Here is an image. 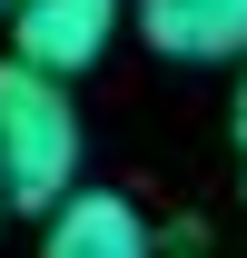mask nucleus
I'll return each mask as SVG.
<instances>
[{
    "label": "nucleus",
    "instance_id": "obj_1",
    "mask_svg": "<svg viewBox=\"0 0 247 258\" xmlns=\"http://www.w3.org/2000/svg\"><path fill=\"white\" fill-rule=\"evenodd\" d=\"M0 179H10V209H40V219L79 189V109L60 70H30L20 50L0 60Z\"/></svg>",
    "mask_w": 247,
    "mask_h": 258
},
{
    "label": "nucleus",
    "instance_id": "obj_2",
    "mask_svg": "<svg viewBox=\"0 0 247 258\" xmlns=\"http://www.w3.org/2000/svg\"><path fill=\"white\" fill-rule=\"evenodd\" d=\"M129 0H10V40H20V60L30 70H89L99 50H109V30H119Z\"/></svg>",
    "mask_w": 247,
    "mask_h": 258
},
{
    "label": "nucleus",
    "instance_id": "obj_3",
    "mask_svg": "<svg viewBox=\"0 0 247 258\" xmlns=\"http://www.w3.org/2000/svg\"><path fill=\"white\" fill-rule=\"evenodd\" d=\"M40 258H158V238H149V219H139L119 189H69L60 209H50Z\"/></svg>",
    "mask_w": 247,
    "mask_h": 258
},
{
    "label": "nucleus",
    "instance_id": "obj_4",
    "mask_svg": "<svg viewBox=\"0 0 247 258\" xmlns=\"http://www.w3.org/2000/svg\"><path fill=\"white\" fill-rule=\"evenodd\" d=\"M139 40L168 60H247V0H139Z\"/></svg>",
    "mask_w": 247,
    "mask_h": 258
},
{
    "label": "nucleus",
    "instance_id": "obj_5",
    "mask_svg": "<svg viewBox=\"0 0 247 258\" xmlns=\"http://www.w3.org/2000/svg\"><path fill=\"white\" fill-rule=\"evenodd\" d=\"M237 149H247V80H237Z\"/></svg>",
    "mask_w": 247,
    "mask_h": 258
},
{
    "label": "nucleus",
    "instance_id": "obj_6",
    "mask_svg": "<svg viewBox=\"0 0 247 258\" xmlns=\"http://www.w3.org/2000/svg\"><path fill=\"white\" fill-rule=\"evenodd\" d=\"M0 219H10V179H0Z\"/></svg>",
    "mask_w": 247,
    "mask_h": 258
}]
</instances>
